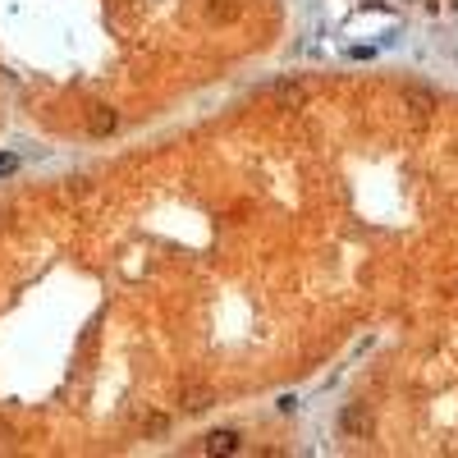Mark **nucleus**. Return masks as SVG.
Wrapping results in <instances>:
<instances>
[{
	"mask_svg": "<svg viewBox=\"0 0 458 458\" xmlns=\"http://www.w3.org/2000/svg\"><path fill=\"white\" fill-rule=\"evenodd\" d=\"M207 14H211V23H225V19H234V14H239V5H234V0H211Z\"/></svg>",
	"mask_w": 458,
	"mask_h": 458,
	"instance_id": "0eeeda50",
	"label": "nucleus"
},
{
	"mask_svg": "<svg viewBox=\"0 0 458 458\" xmlns=\"http://www.w3.org/2000/svg\"><path fill=\"white\" fill-rule=\"evenodd\" d=\"M239 449V431H211L202 440V454H234Z\"/></svg>",
	"mask_w": 458,
	"mask_h": 458,
	"instance_id": "39448f33",
	"label": "nucleus"
},
{
	"mask_svg": "<svg viewBox=\"0 0 458 458\" xmlns=\"http://www.w3.org/2000/svg\"><path fill=\"white\" fill-rule=\"evenodd\" d=\"M404 101H408V110L417 115V124H426V120H431V110H436V97H431L426 88H408Z\"/></svg>",
	"mask_w": 458,
	"mask_h": 458,
	"instance_id": "20e7f679",
	"label": "nucleus"
},
{
	"mask_svg": "<svg viewBox=\"0 0 458 458\" xmlns=\"http://www.w3.org/2000/svg\"><path fill=\"white\" fill-rule=\"evenodd\" d=\"M262 97L280 101V106H303V101H307V83H271V88H262Z\"/></svg>",
	"mask_w": 458,
	"mask_h": 458,
	"instance_id": "f257e3e1",
	"label": "nucleus"
},
{
	"mask_svg": "<svg viewBox=\"0 0 458 458\" xmlns=\"http://www.w3.org/2000/svg\"><path fill=\"white\" fill-rule=\"evenodd\" d=\"M14 170H19V156L5 152V156H0V175H14Z\"/></svg>",
	"mask_w": 458,
	"mask_h": 458,
	"instance_id": "6e6552de",
	"label": "nucleus"
},
{
	"mask_svg": "<svg viewBox=\"0 0 458 458\" xmlns=\"http://www.w3.org/2000/svg\"><path fill=\"white\" fill-rule=\"evenodd\" d=\"M115 124H120V115H115L110 106H92L88 110V133H92V138H110Z\"/></svg>",
	"mask_w": 458,
	"mask_h": 458,
	"instance_id": "f03ea898",
	"label": "nucleus"
},
{
	"mask_svg": "<svg viewBox=\"0 0 458 458\" xmlns=\"http://www.w3.org/2000/svg\"><path fill=\"white\" fill-rule=\"evenodd\" d=\"M339 431H344V436H367V431H371L367 408H362V404H353L349 413H339Z\"/></svg>",
	"mask_w": 458,
	"mask_h": 458,
	"instance_id": "7ed1b4c3",
	"label": "nucleus"
},
{
	"mask_svg": "<svg viewBox=\"0 0 458 458\" xmlns=\"http://www.w3.org/2000/svg\"><path fill=\"white\" fill-rule=\"evenodd\" d=\"M184 408H188V413L211 408V390H202V385H197V390H184Z\"/></svg>",
	"mask_w": 458,
	"mask_h": 458,
	"instance_id": "423d86ee",
	"label": "nucleus"
}]
</instances>
